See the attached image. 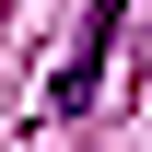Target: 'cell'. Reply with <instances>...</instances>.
<instances>
[{
	"instance_id": "obj_1",
	"label": "cell",
	"mask_w": 152,
	"mask_h": 152,
	"mask_svg": "<svg viewBox=\"0 0 152 152\" xmlns=\"http://www.w3.org/2000/svg\"><path fill=\"white\" fill-rule=\"evenodd\" d=\"M117 23H129V0H94L82 47L58 58V82H47V105H58V117H82V105H94V82H105V47H117Z\"/></svg>"
}]
</instances>
